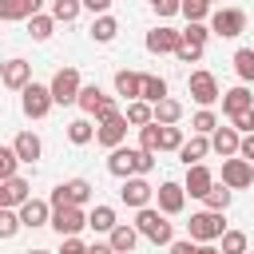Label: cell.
Masks as SVG:
<instances>
[{"mask_svg": "<svg viewBox=\"0 0 254 254\" xmlns=\"http://www.w3.org/2000/svg\"><path fill=\"white\" fill-rule=\"evenodd\" d=\"M250 250V238L242 230H226L222 234V254H246Z\"/></svg>", "mask_w": 254, "mask_h": 254, "instance_id": "39", "label": "cell"}, {"mask_svg": "<svg viewBox=\"0 0 254 254\" xmlns=\"http://www.w3.org/2000/svg\"><path fill=\"white\" fill-rule=\"evenodd\" d=\"M123 139H127V115H123V111L99 119V127H95V143H99V147L115 151V147H123Z\"/></svg>", "mask_w": 254, "mask_h": 254, "instance_id": "7", "label": "cell"}, {"mask_svg": "<svg viewBox=\"0 0 254 254\" xmlns=\"http://www.w3.org/2000/svg\"><path fill=\"white\" fill-rule=\"evenodd\" d=\"M115 36H119V20H115V16L103 12V16L91 20V40H95V44H111Z\"/></svg>", "mask_w": 254, "mask_h": 254, "instance_id": "25", "label": "cell"}, {"mask_svg": "<svg viewBox=\"0 0 254 254\" xmlns=\"http://www.w3.org/2000/svg\"><path fill=\"white\" fill-rule=\"evenodd\" d=\"M139 147H143V151H163V123L139 127Z\"/></svg>", "mask_w": 254, "mask_h": 254, "instance_id": "34", "label": "cell"}, {"mask_svg": "<svg viewBox=\"0 0 254 254\" xmlns=\"http://www.w3.org/2000/svg\"><path fill=\"white\" fill-rule=\"evenodd\" d=\"M206 151H214V147H210V135H194V139H187V143L179 147V159H183L187 167H194V163L206 159Z\"/></svg>", "mask_w": 254, "mask_h": 254, "instance_id": "23", "label": "cell"}, {"mask_svg": "<svg viewBox=\"0 0 254 254\" xmlns=\"http://www.w3.org/2000/svg\"><path fill=\"white\" fill-rule=\"evenodd\" d=\"M79 8H83V0H52V16L60 24H71L79 16Z\"/></svg>", "mask_w": 254, "mask_h": 254, "instance_id": "38", "label": "cell"}, {"mask_svg": "<svg viewBox=\"0 0 254 254\" xmlns=\"http://www.w3.org/2000/svg\"><path fill=\"white\" fill-rule=\"evenodd\" d=\"M20 218H24V226H52V202L28 198V202L20 206Z\"/></svg>", "mask_w": 254, "mask_h": 254, "instance_id": "20", "label": "cell"}, {"mask_svg": "<svg viewBox=\"0 0 254 254\" xmlns=\"http://www.w3.org/2000/svg\"><path fill=\"white\" fill-rule=\"evenodd\" d=\"M250 123H254V111H250Z\"/></svg>", "mask_w": 254, "mask_h": 254, "instance_id": "55", "label": "cell"}, {"mask_svg": "<svg viewBox=\"0 0 254 254\" xmlns=\"http://www.w3.org/2000/svg\"><path fill=\"white\" fill-rule=\"evenodd\" d=\"M115 111H119V107H115V99L107 95V99L99 103V111H95V119H107V115H115Z\"/></svg>", "mask_w": 254, "mask_h": 254, "instance_id": "51", "label": "cell"}, {"mask_svg": "<svg viewBox=\"0 0 254 254\" xmlns=\"http://www.w3.org/2000/svg\"><path fill=\"white\" fill-rule=\"evenodd\" d=\"M107 242L115 246V254H131L135 242H139V226H131V222H115V230L107 234Z\"/></svg>", "mask_w": 254, "mask_h": 254, "instance_id": "21", "label": "cell"}, {"mask_svg": "<svg viewBox=\"0 0 254 254\" xmlns=\"http://www.w3.org/2000/svg\"><path fill=\"white\" fill-rule=\"evenodd\" d=\"M83 226H87L83 206H56V210H52V230H56L60 238H71V234H79Z\"/></svg>", "mask_w": 254, "mask_h": 254, "instance_id": "9", "label": "cell"}, {"mask_svg": "<svg viewBox=\"0 0 254 254\" xmlns=\"http://www.w3.org/2000/svg\"><path fill=\"white\" fill-rule=\"evenodd\" d=\"M210 32L222 36V40L242 36L246 32V12L242 8H218V12H210Z\"/></svg>", "mask_w": 254, "mask_h": 254, "instance_id": "4", "label": "cell"}, {"mask_svg": "<svg viewBox=\"0 0 254 254\" xmlns=\"http://www.w3.org/2000/svg\"><path fill=\"white\" fill-rule=\"evenodd\" d=\"M139 99H147V103H159V99H167V79L163 75H151V71H143V95Z\"/></svg>", "mask_w": 254, "mask_h": 254, "instance_id": "28", "label": "cell"}, {"mask_svg": "<svg viewBox=\"0 0 254 254\" xmlns=\"http://www.w3.org/2000/svg\"><path fill=\"white\" fill-rule=\"evenodd\" d=\"M151 8H155V16H175V12H183V0H151Z\"/></svg>", "mask_w": 254, "mask_h": 254, "instance_id": "46", "label": "cell"}, {"mask_svg": "<svg viewBox=\"0 0 254 254\" xmlns=\"http://www.w3.org/2000/svg\"><path fill=\"white\" fill-rule=\"evenodd\" d=\"M111 4H115V0H83V8H87V12H95V16H103Z\"/></svg>", "mask_w": 254, "mask_h": 254, "instance_id": "50", "label": "cell"}, {"mask_svg": "<svg viewBox=\"0 0 254 254\" xmlns=\"http://www.w3.org/2000/svg\"><path fill=\"white\" fill-rule=\"evenodd\" d=\"M214 127H218V115H214L210 107L194 111V119H190V131H194V135H214Z\"/></svg>", "mask_w": 254, "mask_h": 254, "instance_id": "36", "label": "cell"}, {"mask_svg": "<svg viewBox=\"0 0 254 254\" xmlns=\"http://www.w3.org/2000/svg\"><path fill=\"white\" fill-rule=\"evenodd\" d=\"M198 254H222V250H214L210 242H198Z\"/></svg>", "mask_w": 254, "mask_h": 254, "instance_id": "53", "label": "cell"}, {"mask_svg": "<svg viewBox=\"0 0 254 254\" xmlns=\"http://www.w3.org/2000/svg\"><path fill=\"white\" fill-rule=\"evenodd\" d=\"M187 194L190 198H206L210 194V187H214V175H210V167H202V163H194V167H187Z\"/></svg>", "mask_w": 254, "mask_h": 254, "instance_id": "15", "label": "cell"}, {"mask_svg": "<svg viewBox=\"0 0 254 254\" xmlns=\"http://www.w3.org/2000/svg\"><path fill=\"white\" fill-rule=\"evenodd\" d=\"M151 167H155V151H135V175H151Z\"/></svg>", "mask_w": 254, "mask_h": 254, "instance_id": "45", "label": "cell"}, {"mask_svg": "<svg viewBox=\"0 0 254 254\" xmlns=\"http://www.w3.org/2000/svg\"><path fill=\"white\" fill-rule=\"evenodd\" d=\"M60 254H87V246L79 242V234H71V238H64V246H60Z\"/></svg>", "mask_w": 254, "mask_h": 254, "instance_id": "48", "label": "cell"}, {"mask_svg": "<svg viewBox=\"0 0 254 254\" xmlns=\"http://www.w3.org/2000/svg\"><path fill=\"white\" fill-rule=\"evenodd\" d=\"M28 254H52V250H28Z\"/></svg>", "mask_w": 254, "mask_h": 254, "instance_id": "54", "label": "cell"}, {"mask_svg": "<svg viewBox=\"0 0 254 254\" xmlns=\"http://www.w3.org/2000/svg\"><path fill=\"white\" fill-rule=\"evenodd\" d=\"M12 147H16V155H20L24 163H36V159L44 155V143H40V135H32V131H20V135L12 139Z\"/></svg>", "mask_w": 254, "mask_h": 254, "instance_id": "24", "label": "cell"}, {"mask_svg": "<svg viewBox=\"0 0 254 254\" xmlns=\"http://www.w3.org/2000/svg\"><path fill=\"white\" fill-rule=\"evenodd\" d=\"M135 151H139V147H115V151L107 155V171H111L115 179H131V175H135Z\"/></svg>", "mask_w": 254, "mask_h": 254, "instance_id": "18", "label": "cell"}, {"mask_svg": "<svg viewBox=\"0 0 254 254\" xmlns=\"http://www.w3.org/2000/svg\"><path fill=\"white\" fill-rule=\"evenodd\" d=\"M171 254H198V242L187 234V238H175L171 242Z\"/></svg>", "mask_w": 254, "mask_h": 254, "instance_id": "47", "label": "cell"}, {"mask_svg": "<svg viewBox=\"0 0 254 254\" xmlns=\"http://www.w3.org/2000/svg\"><path fill=\"white\" fill-rule=\"evenodd\" d=\"M20 95H24V99H20V107H24V115H28V119H44V115L52 111V103H56L52 87H44V83H36V79H32Z\"/></svg>", "mask_w": 254, "mask_h": 254, "instance_id": "3", "label": "cell"}, {"mask_svg": "<svg viewBox=\"0 0 254 254\" xmlns=\"http://www.w3.org/2000/svg\"><path fill=\"white\" fill-rule=\"evenodd\" d=\"M179 119H183V103L179 99L167 95V99L155 103V123H179Z\"/></svg>", "mask_w": 254, "mask_h": 254, "instance_id": "31", "label": "cell"}, {"mask_svg": "<svg viewBox=\"0 0 254 254\" xmlns=\"http://www.w3.org/2000/svg\"><path fill=\"white\" fill-rule=\"evenodd\" d=\"M187 234H190L194 242H214V238H222V234H226L222 210H198V214H190Z\"/></svg>", "mask_w": 254, "mask_h": 254, "instance_id": "2", "label": "cell"}, {"mask_svg": "<svg viewBox=\"0 0 254 254\" xmlns=\"http://www.w3.org/2000/svg\"><path fill=\"white\" fill-rule=\"evenodd\" d=\"M238 155L254 163V131H250V135H242V147H238Z\"/></svg>", "mask_w": 254, "mask_h": 254, "instance_id": "49", "label": "cell"}, {"mask_svg": "<svg viewBox=\"0 0 254 254\" xmlns=\"http://www.w3.org/2000/svg\"><path fill=\"white\" fill-rule=\"evenodd\" d=\"M44 8V0H0V20H32Z\"/></svg>", "mask_w": 254, "mask_h": 254, "instance_id": "19", "label": "cell"}, {"mask_svg": "<svg viewBox=\"0 0 254 254\" xmlns=\"http://www.w3.org/2000/svg\"><path fill=\"white\" fill-rule=\"evenodd\" d=\"M0 79H4V87H12V91H24L28 83H32V64L28 60H8L4 67H0Z\"/></svg>", "mask_w": 254, "mask_h": 254, "instance_id": "14", "label": "cell"}, {"mask_svg": "<svg viewBox=\"0 0 254 254\" xmlns=\"http://www.w3.org/2000/svg\"><path fill=\"white\" fill-rule=\"evenodd\" d=\"M210 4L214 0H183V16L187 20H206L210 16Z\"/></svg>", "mask_w": 254, "mask_h": 254, "instance_id": "42", "label": "cell"}, {"mask_svg": "<svg viewBox=\"0 0 254 254\" xmlns=\"http://www.w3.org/2000/svg\"><path fill=\"white\" fill-rule=\"evenodd\" d=\"M64 190H67V202L71 206H87V198H91V183L87 179H67Z\"/></svg>", "mask_w": 254, "mask_h": 254, "instance_id": "32", "label": "cell"}, {"mask_svg": "<svg viewBox=\"0 0 254 254\" xmlns=\"http://www.w3.org/2000/svg\"><path fill=\"white\" fill-rule=\"evenodd\" d=\"M230 198H234V190H230L226 183H214V187H210V194H206L202 202H206V210H226V206H230Z\"/></svg>", "mask_w": 254, "mask_h": 254, "instance_id": "35", "label": "cell"}, {"mask_svg": "<svg viewBox=\"0 0 254 254\" xmlns=\"http://www.w3.org/2000/svg\"><path fill=\"white\" fill-rule=\"evenodd\" d=\"M16 163H24L16 155V147H0V183L4 179H16Z\"/></svg>", "mask_w": 254, "mask_h": 254, "instance_id": "40", "label": "cell"}, {"mask_svg": "<svg viewBox=\"0 0 254 254\" xmlns=\"http://www.w3.org/2000/svg\"><path fill=\"white\" fill-rule=\"evenodd\" d=\"M67 139H71L75 147H83V143L95 139V127H91L87 119H71V123H67Z\"/></svg>", "mask_w": 254, "mask_h": 254, "instance_id": "37", "label": "cell"}, {"mask_svg": "<svg viewBox=\"0 0 254 254\" xmlns=\"http://www.w3.org/2000/svg\"><path fill=\"white\" fill-rule=\"evenodd\" d=\"M151 194H155V187L147 183V175H131V179H123V190H119V198H123L127 206L143 210V206L151 202Z\"/></svg>", "mask_w": 254, "mask_h": 254, "instance_id": "11", "label": "cell"}, {"mask_svg": "<svg viewBox=\"0 0 254 254\" xmlns=\"http://www.w3.org/2000/svg\"><path fill=\"white\" fill-rule=\"evenodd\" d=\"M246 111H254V95H250V87H246V83H238V87L222 91V115H226V119L246 115Z\"/></svg>", "mask_w": 254, "mask_h": 254, "instance_id": "12", "label": "cell"}, {"mask_svg": "<svg viewBox=\"0 0 254 254\" xmlns=\"http://www.w3.org/2000/svg\"><path fill=\"white\" fill-rule=\"evenodd\" d=\"M56 24H60L56 16H44V12H36V16L28 20V36L44 44V40H52V32H56Z\"/></svg>", "mask_w": 254, "mask_h": 254, "instance_id": "27", "label": "cell"}, {"mask_svg": "<svg viewBox=\"0 0 254 254\" xmlns=\"http://www.w3.org/2000/svg\"><path fill=\"white\" fill-rule=\"evenodd\" d=\"M179 48H183V32H175V28H167V24L147 32V52H151V56H175Z\"/></svg>", "mask_w": 254, "mask_h": 254, "instance_id": "10", "label": "cell"}, {"mask_svg": "<svg viewBox=\"0 0 254 254\" xmlns=\"http://www.w3.org/2000/svg\"><path fill=\"white\" fill-rule=\"evenodd\" d=\"M222 183H226L230 190H246V187L254 183V163H250V159H242V155L222 159Z\"/></svg>", "mask_w": 254, "mask_h": 254, "instance_id": "8", "label": "cell"}, {"mask_svg": "<svg viewBox=\"0 0 254 254\" xmlns=\"http://www.w3.org/2000/svg\"><path fill=\"white\" fill-rule=\"evenodd\" d=\"M123 115H127L131 127H147V123H155V103H147V99H131Z\"/></svg>", "mask_w": 254, "mask_h": 254, "instance_id": "26", "label": "cell"}, {"mask_svg": "<svg viewBox=\"0 0 254 254\" xmlns=\"http://www.w3.org/2000/svg\"><path fill=\"white\" fill-rule=\"evenodd\" d=\"M175 60H179V64H198V60H202V44H187V40H183V48L175 52Z\"/></svg>", "mask_w": 254, "mask_h": 254, "instance_id": "44", "label": "cell"}, {"mask_svg": "<svg viewBox=\"0 0 254 254\" xmlns=\"http://www.w3.org/2000/svg\"><path fill=\"white\" fill-rule=\"evenodd\" d=\"M155 198H159V210H163V214H183V206H187V187H183V183H159Z\"/></svg>", "mask_w": 254, "mask_h": 254, "instance_id": "13", "label": "cell"}, {"mask_svg": "<svg viewBox=\"0 0 254 254\" xmlns=\"http://www.w3.org/2000/svg\"><path fill=\"white\" fill-rule=\"evenodd\" d=\"M87 254H115V246H111V242H91Z\"/></svg>", "mask_w": 254, "mask_h": 254, "instance_id": "52", "label": "cell"}, {"mask_svg": "<svg viewBox=\"0 0 254 254\" xmlns=\"http://www.w3.org/2000/svg\"><path fill=\"white\" fill-rule=\"evenodd\" d=\"M28 198H32V183L28 179L16 175V179H4L0 183V206H24Z\"/></svg>", "mask_w": 254, "mask_h": 254, "instance_id": "16", "label": "cell"}, {"mask_svg": "<svg viewBox=\"0 0 254 254\" xmlns=\"http://www.w3.org/2000/svg\"><path fill=\"white\" fill-rule=\"evenodd\" d=\"M246 254H250V250H246Z\"/></svg>", "mask_w": 254, "mask_h": 254, "instance_id": "56", "label": "cell"}, {"mask_svg": "<svg viewBox=\"0 0 254 254\" xmlns=\"http://www.w3.org/2000/svg\"><path fill=\"white\" fill-rule=\"evenodd\" d=\"M187 91H190V99L198 103V107H210V103H218L222 99V91H218V79L210 75V71H190V79H187Z\"/></svg>", "mask_w": 254, "mask_h": 254, "instance_id": "5", "label": "cell"}, {"mask_svg": "<svg viewBox=\"0 0 254 254\" xmlns=\"http://www.w3.org/2000/svg\"><path fill=\"white\" fill-rule=\"evenodd\" d=\"M103 99H107V95L99 91V83H83V91H79V99H75V103H79V111H83V115H95Z\"/></svg>", "mask_w": 254, "mask_h": 254, "instance_id": "29", "label": "cell"}, {"mask_svg": "<svg viewBox=\"0 0 254 254\" xmlns=\"http://www.w3.org/2000/svg\"><path fill=\"white\" fill-rule=\"evenodd\" d=\"M167 218H171V214H163V210H155V206H143V210L135 214V226H139V234L151 238L155 246H171V242H175V226H171Z\"/></svg>", "mask_w": 254, "mask_h": 254, "instance_id": "1", "label": "cell"}, {"mask_svg": "<svg viewBox=\"0 0 254 254\" xmlns=\"http://www.w3.org/2000/svg\"><path fill=\"white\" fill-rule=\"evenodd\" d=\"M87 226L99 230V234H111V230H115V206H95V210L87 214Z\"/></svg>", "mask_w": 254, "mask_h": 254, "instance_id": "30", "label": "cell"}, {"mask_svg": "<svg viewBox=\"0 0 254 254\" xmlns=\"http://www.w3.org/2000/svg\"><path fill=\"white\" fill-rule=\"evenodd\" d=\"M206 36H210V28L202 20H187V28H183V40L187 44H206Z\"/></svg>", "mask_w": 254, "mask_h": 254, "instance_id": "41", "label": "cell"}, {"mask_svg": "<svg viewBox=\"0 0 254 254\" xmlns=\"http://www.w3.org/2000/svg\"><path fill=\"white\" fill-rule=\"evenodd\" d=\"M52 95H56V103H75L79 99V91H83V79H79V71L75 67H60L56 75H52Z\"/></svg>", "mask_w": 254, "mask_h": 254, "instance_id": "6", "label": "cell"}, {"mask_svg": "<svg viewBox=\"0 0 254 254\" xmlns=\"http://www.w3.org/2000/svg\"><path fill=\"white\" fill-rule=\"evenodd\" d=\"M210 147H214L222 159H230V155H238V147H242V131H238L234 123H230V127H214Z\"/></svg>", "mask_w": 254, "mask_h": 254, "instance_id": "17", "label": "cell"}, {"mask_svg": "<svg viewBox=\"0 0 254 254\" xmlns=\"http://www.w3.org/2000/svg\"><path fill=\"white\" fill-rule=\"evenodd\" d=\"M234 71L242 83H254V48H238L234 52Z\"/></svg>", "mask_w": 254, "mask_h": 254, "instance_id": "33", "label": "cell"}, {"mask_svg": "<svg viewBox=\"0 0 254 254\" xmlns=\"http://www.w3.org/2000/svg\"><path fill=\"white\" fill-rule=\"evenodd\" d=\"M115 91H119L127 103H131V99H139V95H143V75H139V71L119 67V71H115Z\"/></svg>", "mask_w": 254, "mask_h": 254, "instance_id": "22", "label": "cell"}, {"mask_svg": "<svg viewBox=\"0 0 254 254\" xmlns=\"http://www.w3.org/2000/svg\"><path fill=\"white\" fill-rule=\"evenodd\" d=\"M187 139H183V131L175 127V123H163V151H175L179 155V147H183Z\"/></svg>", "mask_w": 254, "mask_h": 254, "instance_id": "43", "label": "cell"}]
</instances>
